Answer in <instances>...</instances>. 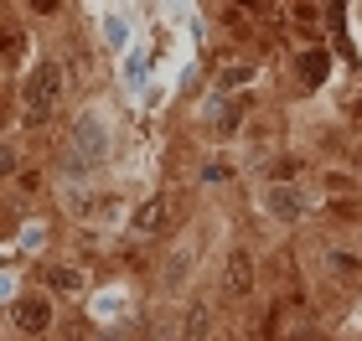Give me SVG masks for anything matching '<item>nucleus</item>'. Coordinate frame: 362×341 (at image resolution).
<instances>
[{
    "instance_id": "1",
    "label": "nucleus",
    "mask_w": 362,
    "mask_h": 341,
    "mask_svg": "<svg viewBox=\"0 0 362 341\" xmlns=\"http://www.w3.org/2000/svg\"><path fill=\"white\" fill-rule=\"evenodd\" d=\"M62 93H68V73H62V62H52V57L31 62L26 78H21V109H26V124H52L57 109H62Z\"/></svg>"
},
{
    "instance_id": "2",
    "label": "nucleus",
    "mask_w": 362,
    "mask_h": 341,
    "mask_svg": "<svg viewBox=\"0 0 362 341\" xmlns=\"http://www.w3.org/2000/svg\"><path fill=\"white\" fill-rule=\"evenodd\" d=\"M109 155H114V135H109L104 114H98V109H78V119H73V160H68V166L78 176H88V171L104 166Z\"/></svg>"
},
{
    "instance_id": "3",
    "label": "nucleus",
    "mask_w": 362,
    "mask_h": 341,
    "mask_svg": "<svg viewBox=\"0 0 362 341\" xmlns=\"http://www.w3.org/2000/svg\"><path fill=\"white\" fill-rule=\"evenodd\" d=\"M6 321L16 336H47L57 321V295L52 289H26V295H11L6 305Z\"/></svg>"
},
{
    "instance_id": "4",
    "label": "nucleus",
    "mask_w": 362,
    "mask_h": 341,
    "mask_svg": "<svg viewBox=\"0 0 362 341\" xmlns=\"http://www.w3.org/2000/svg\"><path fill=\"white\" fill-rule=\"evenodd\" d=\"M254 285H259L254 253H249V249H233V253L223 258V280H218L223 300H249V295H254Z\"/></svg>"
},
{
    "instance_id": "5",
    "label": "nucleus",
    "mask_w": 362,
    "mask_h": 341,
    "mask_svg": "<svg viewBox=\"0 0 362 341\" xmlns=\"http://www.w3.org/2000/svg\"><path fill=\"white\" fill-rule=\"evenodd\" d=\"M129 227H135L140 238H160V233H171V227H176V197H171V191H156V197H145Z\"/></svg>"
},
{
    "instance_id": "6",
    "label": "nucleus",
    "mask_w": 362,
    "mask_h": 341,
    "mask_svg": "<svg viewBox=\"0 0 362 341\" xmlns=\"http://www.w3.org/2000/svg\"><path fill=\"white\" fill-rule=\"evenodd\" d=\"M264 213L274 217V222H300L305 213H310V197L295 181H269V191H264Z\"/></svg>"
},
{
    "instance_id": "7",
    "label": "nucleus",
    "mask_w": 362,
    "mask_h": 341,
    "mask_svg": "<svg viewBox=\"0 0 362 341\" xmlns=\"http://www.w3.org/2000/svg\"><path fill=\"white\" fill-rule=\"evenodd\" d=\"M321 264H326V274L341 280V285H357V280H362V253L341 249V243H326V249H321Z\"/></svg>"
},
{
    "instance_id": "8",
    "label": "nucleus",
    "mask_w": 362,
    "mask_h": 341,
    "mask_svg": "<svg viewBox=\"0 0 362 341\" xmlns=\"http://www.w3.org/2000/svg\"><path fill=\"white\" fill-rule=\"evenodd\" d=\"M192 269H197L192 249H171L166 253V269H160V289H166V295H181V289L192 285Z\"/></svg>"
},
{
    "instance_id": "9",
    "label": "nucleus",
    "mask_w": 362,
    "mask_h": 341,
    "mask_svg": "<svg viewBox=\"0 0 362 341\" xmlns=\"http://www.w3.org/2000/svg\"><path fill=\"white\" fill-rule=\"evenodd\" d=\"M83 269H73V264H57V269H47V289L52 295H83Z\"/></svg>"
},
{
    "instance_id": "10",
    "label": "nucleus",
    "mask_w": 362,
    "mask_h": 341,
    "mask_svg": "<svg viewBox=\"0 0 362 341\" xmlns=\"http://www.w3.org/2000/svg\"><path fill=\"white\" fill-rule=\"evenodd\" d=\"M181 336H212V305H192L181 321Z\"/></svg>"
},
{
    "instance_id": "11",
    "label": "nucleus",
    "mask_w": 362,
    "mask_h": 341,
    "mask_svg": "<svg viewBox=\"0 0 362 341\" xmlns=\"http://www.w3.org/2000/svg\"><path fill=\"white\" fill-rule=\"evenodd\" d=\"M21 52H26V37L21 31H6V73H21Z\"/></svg>"
},
{
    "instance_id": "12",
    "label": "nucleus",
    "mask_w": 362,
    "mask_h": 341,
    "mask_svg": "<svg viewBox=\"0 0 362 341\" xmlns=\"http://www.w3.org/2000/svg\"><path fill=\"white\" fill-rule=\"evenodd\" d=\"M290 16H295V21H300V26H305V37H316L321 16H316V6H310V0H295V6H290Z\"/></svg>"
},
{
    "instance_id": "13",
    "label": "nucleus",
    "mask_w": 362,
    "mask_h": 341,
    "mask_svg": "<svg viewBox=\"0 0 362 341\" xmlns=\"http://www.w3.org/2000/svg\"><path fill=\"white\" fill-rule=\"evenodd\" d=\"M321 186H326V191H341V197H352V191H357V176H347V171H326Z\"/></svg>"
},
{
    "instance_id": "14",
    "label": "nucleus",
    "mask_w": 362,
    "mask_h": 341,
    "mask_svg": "<svg viewBox=\"0 0 362 341\" xmlns=\"http://www.w3.org/2000/svg\"><path fill=\"white\" fill-rule=\"evenodd\" d=\"M104 42H109V47H124V42H129V26L119 21V16H104Z\"/></svg>"
},
{
    "instance_id": "15",
    "label": "nucleus",
    "mask_w": 362,
    "mask_h": 341,
    "mask_svg": "<svg viewBox=\"0 0 362 341\" xmlns=\"http://www.w3.org/2000/svg\"><path fill=\"white\" fill-rule=\"evenodd\" d=\"M300 68H305V83H321V68H332V57L310 52V57H300Z\"/></svg>"
},
{
    "instance_id": "16",
    "label": "nucleus",
    "mask_w": 362,
    "mask_h": 341,
    "mask_svg": "<svg viewBox=\"0 0 362 341\" xmlns=\"http://www.w3.org/2000/svg\"><path fill=\"white\" fill-rule=\"evenodd\" d=\"M295 171H300V160H274V166H269V181H295Z\"/></svg>"
},
{
    "instance_id": "17",
    "label": "nucleus",
    "mask_w": 362,
    "mask_h": 341,
    "mask_svg": "<svg viewBox=\"0 0 362 341\" xmlns=\"http://www.w3.org/2000/svg\"><path fill=\"white\" fill-rule=\"evenodd\" d=\"M249 78H254V68H238L233 62V68H223V88H238V83H249Z\"/></svg>"
},
{
    "instance_id": "18",
    "label": "nucleus",
    "mask_w": 362,
    "mask_h": 341,
    "mask_svg": "<svg viewBox=\"0 0 362 341\" xmlns=\"http://www.w3.org/2000/svg\"><path fill=\"white\" fill-rule=\"evenodd\" d=\"M21 243H26V249H42V243H47V227H42V222H26V238H21Z\"/></svg>"
},
{
    "instance_id": "19",
    "label": "nucleus",
    "mask_w": 362,
    "mask_h": 341,
    "mask_svg": "<svg viewBox=\"0 0 362 341\" xmlns=\"http://www.w3.org/2000/svg\"><path fill=\"white\" fill-rule=\"evenodd\" d=\"M31 11H37V16H52V11H57V0H31Z\"/></svg>"
},
{
    "instance_id": "20",
    "label": "nucleus",
    "mask_w": 362,
    "mask_h": 341,
    "mask_svg": "<svg viewBox=\"0 0 362 341\" xmlns=\"http://www.w3.org/2000/svg\"><path fill=\"white\" fill-rule=\"evenodd\" d=\"M352 124H362V99H357V104H352Z\"/></svg>"
},
{
    "instance_id": "21",
    "label": "nucleus",
    "mask_w": 362,
    "mask_h": 341,
    "mask_svg": "<svg viewBox=\"0 0 362 341\" xmlns=\"http://www.w3.org/2000/svg\"><path fill=\"white\" fill-rule=\"evenodd\" d=\"M357 160H362V145H357Z\"/></svg>"
}]
</instances>
